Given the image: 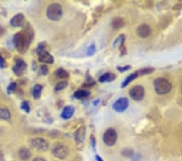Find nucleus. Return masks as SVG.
I'll list each match as a JSON object with an SVG mask.
<instances>
[{
	"mask_svg": "<svg viewBox=\"0 0 182 161\" xmlns=\"http://www.w3.org/2000/svg\"><path fill=\"white\" fill-rule=\"evenodd\" d=\"M119 20V19H116V20H113V22H112V25H113L114 28H121V27L122 26V25H123V24H120V22H123L122 20Z\"/></svg>",
	"mask_w": 182,
	"mask_h": 161,
	"instance_id": "nucleus-23",
	"label": "nucleus"
},
{
	"mask_svg": "<svg viewBox=\"0 0 182 161\" xmlns=\"http://www.w3.org/2000/svg\"><path fill=\"white\" fill-rule=\"evenodd\" d=\"M57 76H58V77H59V78H61V79H65V78H67L68 77V73L67 72V71H65L64 69H62V68H60V69H58V70L57 71Z\"/></svg>",
	"mask_w": 182,
	"mask_h": 161,
	"instance_id": "nucleus-20",
	"label": "nucleus"
},
{
	"mask_svg": "<svg viewBox=\"0 0 182 161\" xmlns=\"http://www.w3.org/2000/svg\"><path fill=\"white\" fill-rule=\"evenodd\" d=\"M42 92V86L41 85H36L33 89V95L36 99H38L41 97Z\"/></svg>",
	"mask_w": 182,
	"mask_h": 161,
	"instance_id": "nucleus-19",
	"label": "nucleus"
},
{
	"mask_svg": "<svg viewBox=\"0 0 182 161\" xmlns=\"http://www.w3.org/2000/svg\"><path fill=\"white\" fill-rule=\"evenodd\" d=\"M26 67H27V64H25L24 61H23L22 59H16V64L13 67V72L15 73L16 75L17 76H21L24 72L25 70Z\"/></svg>",
	"mask_w": 182,
	"mask_h": 161,
	"instance_id": "nucleus-10",
	"label": "nucleus"
},
{
	"mask_svg": "<svg viewBox=\"0 0 182 161\" xmlns=\"http://www.w3.org/2000/svg\"><path fill=\"white\" fill-rule=\"evenodd\" d=\"M67 82H61L58 83L56 85V90L57 91H61V90H63L65 88L67 87Z\"/></svg>",
	"mask_w": 182,
	"mask_h": 161,
	"instance_id": "nucleus-21",
	"label": "nucleus"
},
{
	"mask_svg": "<svg viewBox=\"0 0 182 161\" xmlns=\"http://www.w3.org/2000/svg\"><path fill=\"white\" fill-rule=\"evenodd\" d=\"M30 43H31V36L27 32L24 31L17 33L13 38L15 47L21 54H24L28 51Z\"/></svg>",
	"mask_w": 182,
	"mask_h": 161,
	"instance_id": "nucleus-1",
	"label": "nucleus"
},
{
	"mask_svg": "<svg viewBox=\"0 0 182 161\" xmlns=\"http://www.w3.org/2000/svg\"><path fill=\"white\" fill-rule=\"evenodd\" d=\"M16 83H11V85L8 86V90L9 91H13L15 88H16Z\"/></svg>",
	"mask_w": 182,
	"mask_h": 161,
	"instance_id": "nucleus-27",
	"label": "nucleus"
},
{
	"mask_svg": "<svg viewBox=\"0 0 182 161\" xmlns=\"http://www.w3.org/2000/svg\"><path fill=\"white\" fill-rule=\"evenodd\" d=\"M0 67H1V68H5L6 67L5 60L1 56H0Z\"/></svg>",
	"mask_w": 182,
	"mask_h": 161,
	"instance_id": "nucleus-26",
	"label": "nucleus"
},
{
	"mask_svg": "<svg viewBox=\"0 0 182 161\" xmlns=\"http://www.w3.org/2000/svg\"><path fill=\"white\" fill-rule=\"evenodd\" d=\"M21 108H22L24 112L28 113L29 112V111H30V107H29L28 102H23L22 104H21Z\"/></svg>",
	"mask_w": 182,
	"mask_h": 161,
	"instance_id": "nucleus-22",
	"label": "nucleus"
},
{
	"mask_svg": "<svg viewBox=\"0 0 182 161\" xmlns=\"http://www.w3.org/2000/svg\"><path fill=\"white\" fill-rule=\"evenodd\" d=\"M38 57L41 62L46 63V64H53V58L50 54L45 50V46H42V44H40L37 48Z\"/></svg>",
	"mask_w": 182,
	"mask_h": 161,
	"instance_id": "nucleus-7",
	"label": "nucleus"
},
{
	"mask_svg": "<svg viewBox=\"0 0 182 161\" xmlns=\"http://www.w3.org/2000/svg\"><path fill=\"white\" fill-rule=\"evenodd\" d=\"M19 157L22 160H28L31 157V151L27 148H21L19 151Z\"/></svg>",
	"mask_w": 182,
	"mask_h": 161,
	"instance_id": "nucleus-15",
	"label": "nucleus"
},
{
	"mask_svg": "<svg viewBox=\"0 0 182 161\" xmlns=\"http://www.w3.org/2000/svg\"><path fill=\"white\" fill-rule=\"evenodd\" d=\"M115 75L114 74L111 73H107L103 74L102 76H100L99 78V82L101 83H104V82H112L115 79Z\"/></svg>",
	"mask_w": 182,
	"mask_h": 161,
	"instance_id": "nucleus-14",
	"label": "nucleus"
},
{
	"mask_svg": "<svg viewBox=\"0 0 182 161\" xmlns=\"http://www.w3.org/2000/svg\"><path fill=\"white\" fill-rule=\"evenodd\" d=\"M129 106V101L126 98H120L113 103L112 107L116 112H122L126 110Z\"/></svg>",
	"mask_w": 182,
	"mask_h": 161,
	"instance_id": "nucleus-9",
	"label": "nucleus"
},
{
	"mask_svg": "<svg viewBox=\"0 0 182 161\" xmlns=\"http://www.w3.org/2000/svg\"><path fill=\"white\" fill-rule=\"evenodd\" d=\"M138 76H139V74H138V71L137 72H135L134 73L130 74V75L127 76L126 79H125V81L122 82V85H121V87H126V85H129V83H130L132 81H134L135 79H136Z\"/></svg>",
	"mask_w": 182,
	"mask_h": 161,
	"instance_id": "nucleus-16",
	"label": "nucleus"
},
{
	"mask_svg": "<svg viewBox=\"0 0 182 161\" xmlns=\"http://www.w3.org/2000/svg\"><path fill=\"white\" fill-rule=\"evenodd\" d=\"M30 144L38 151H46L49 149V142L42 138H35L30 140Z\"/></svg>",
	"mask_w": 182,
	"mask_h": 161,
	"instance_id": "nucleus-5",
	"label": "nucleus"
},
{
	"mask_svg": "<svg viewBox=\"0 0 182 161\" xmlns=\"http://www.w3.org/2000/svg\"><path fill=\"white\" fill-rule=\"evenodd\" d=\"M24 24H25V18L23 14L16 15L11 20V25L16 28L23 27L24 25Z\"/></svg>",
	"mask_w": 182,
	"mask_h": 161,
	"instance_id": "nucleus-12",
	"label": "nucleus"
},
{
	"mask_svg": "<svg viewBox=\"0 0 182 161\" xmlns=\"http://www.w3.org/2000/svg\"><path fill=\"white\" fill-rule=\"evenodd\" d=\"M95 46L94 45H92L90 46L89 48H88V51H87V53H88V55H92L94 52H95Z\"/></svg>",
	"mask_w": 182,
	"mask_h": 161,
	"instance_id": "nucleus-25",
	"label": "nucleus"
},
{
	"mask_svg": "<svg viewBox=\"0 0 182 161\" xmlns=\"http://www.w3.org/2000/svg\"><path fill=\"white\" fill-rule=\"evenodd\" d=\"M90 95V92L88 91H85V90H79L77 91L74 94V96L75 98L78 99H83L87 98Z\"/></svg>",
	"mask_w": 182,
	"mask_h": 161,
	"instance_id": "nucleus-17",
	"label": "nucleus"
},
{
	"mask_svg": "<svg viewBox=\"0 0 182 161\" xmlns=\"http://www.w3.org/2000/svg\"><path fill=\"white\" fill-rule=\"evenodd\" d=\"M52 153L56 158L63 160V159L67 157L68 154H69V149L66 145H63L62 143H58L53 147Z\"/></svg>",
	"mask_w": 182,
	"mask_h": 161,
	"instance_id": "nucleus-4",
	"label": "nucleus"
},
{
	"mask_svg": "<svg viewBox=\"0 0 182 161\" xmlns=\"http://www.w3.org/2000/svg\"><path fill=\"white\" fill-rule=\"evenodd\" d=\"M145 91L141 85H135L129 91V96L135 101H141L144 98Z\"/></svg>",
	"mask_w": 182,
	"mask_h": 161,
	"instance_id": "nucleus-8",
	"label": "nucleus"
},
{
	"mask_svg": "<svg viewBox=\"0 0 182 161\" xmlns=\"http://www.w3.org/2000/svg\"><path fill=\"white\" fill-rule=\"evenodd\" d=\"M151 27L147 25H141L138 27L137 28V34L142 38H146V37H149L151 35Z\"/></svg>",
	"mask_w": 182,
	"mask_h": 161,
	"instance_id": "nucleus-11",
	"label": "nucleus"
},
{
	"mask_svg": "<svg viewBox=\"0 0 182 161\" xmlns=\"http://www.w3.org/2000/svg\"><path fill=\"white\" fill-rule=\"evenodd\" d=\"M172 84L168 82V80L162 77H159L155 80L154 82V89L155 91L158 94L164 95L167 94L172 91Z\"/></svg>",
	"mask_w": 182,
	"mask_h": 161,
	"instance_id": "nucleus-2",
	"label": "nucleus"
},
{
	"mask_svg": "<svg viewBox=\"0 0 182 161\" xmlns=\"http://www.w3.org/2000/svg\"><path fill=\"white\" fill-rule=\"evenodd\" d=\"M117 139H118V134L113 129H108L103 136V141L104 144L109 147L113 146L116 143Z\"/></svg>",
	"mask_w": 182,
	"mask_h": 161,
	"instance_id": "nucleus-6",
	"label": "nucleus"
},
{
	"mask_svg": "<svg viewBox=\"0 0 182 161\" xmlns=\"http://www.w3.org/2000/svg\"><path fill=\"white\" fill-rule=\"evenodd\" d=\"M33 161H46L45 159L41 158V157H36Z\"/></svg>",
	"mask_w": 182,
	"mask_h": 161,
	"instance_id": "nucleus-28",
	"label": "nucleus"
},
{
	"mask_svg": "<svg viewBox=\"0 0 182 161\" xmlns=\"http://www.w3.org/2000/svg\"><path fill=\"white\" fill-rule=\"evenodd\" d=\"M129 66H128V67H126V68H118V69H119V70H120L121 72H122V71H126V70H127V69H129Z\"/></svg>",
	"mask_w": 182,
	"mask_h": 161,
	"instance_id": "nucleus-29",
	"label": "nucleus"
},
{
	"mask_svg": "<svg viewBox=\"0 0 182 161\" xmlns=\"http://www.w3.org/2000/svg\"><path fill=\"white\" fill-rule=\"evenodd\" d=\"M0 119L4 121H8L11 119V114L7 109L0 108Z\"/></svg>",
	"mask_w": 182,
	"mask_h": 161,
	"instance_id": "nucleus-18",
	"label": "nucleus"
},
{
	"mask_svg": "<svg viewBox=\"0 0 182 161\" xmlns=\"http://www.w3.org/2000/svg\"><path fill=\"white\" fill-rule=\"evenodd\" d=\"M46 16L50 20L58 21L62 16V7L58 3H52L49 6Z\"/></svg>",
	"mask_w": 182,
	"mask_h": 161,
	"instance_id": "nucleus-3",
	"label": "nucleus"
},
{
	"mask_svg": "<svg viewBox=\"0 0 182 161\" xmlns=\"http://www.w3.org/2000/svg\"><path fill=\"white\" fill-rule=\"evenodd\" d=\"M74 112H75V109L72 106H67V107H64V109L62 110V117L65 120L70 119L73 116Z\"/></svg>",
	"mask_w": 182,
	"mask_h": 161,
	"instance_id": "nucleus-13",
	"label": "nucleus"
},
{
	"mask_svg": "<svg viewBox=\"0 0 182 161\" xmlns=\"http://www.w3.org/2000/svg\"><path fill=\"white\" fill-rule=\"evenodd\" d=\"M181 92H182V84H181Z\"/></svg>",
	"mask_w": 182,
	"mask_h": 161,
	"instance_id": "nucleus-31",
	"label": "nucleus"
},
{
	"mask_svg": "<svg viewBox=\"0 0 182 161\" xmlns=\"http://www.w3.org/2000/svg\"><path fill=\"white\" fill-rule=\"evenodd\" d=\"M96 160L97 161H103V160L99 156H96Z\"/></svg>",
	"mask_w": 182,
	"mask_h": 161,
	"instance_id": "nucleus-30",
	"label": "nucleus"
},
{
	"mask_svg": "<svg viewBox=\"0 0 182 161\" xmlns=\"http://www.w3.org/2000/svg\"><path fill=\"white\" fill-rule=\"evenodd\" d=\"M41 71L43 75H46L48 73V72H49V69H48V68L45 65H42L41 67Z\"/></svg>",
	"mask_w": 182,
	"mask_h": 161,
	"instance_id": "nucleus-24",
	"label": "nucleus"
}]
</instances>
